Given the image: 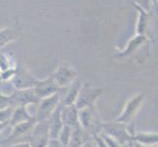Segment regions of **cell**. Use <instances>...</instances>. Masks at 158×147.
Returning <instances> with one entry per match:
<instances>
[{
	"instance_id": "1",
	"label": "cell",
	"mask_w": 158,
	"mask_h": 147,
	"mask_svg": "<svg viewBox=\"0 0 158 147\" xmlns=\"http://www.w3.org/2000/svg\"><path fill=\"white\" fill-rule=\"evenodd\" d=\"M102 88H96L90 84H83L81 86L79 95L75 105L79 110L88 108H94L95 102L102 94Z\"/></svg>"
},
{
	"instance_id": "2",
	"label": "cell",
	"mask_w": 158,
	"mask_h": 147,
	"mask_svg": "<svg viewBox=\"0 0 158 147\" xmlns=\"http://www.w3.org/2000/svg\"><path fill=\"white\" fill-rule=\"evenodd\" d=\"M143 98L144 96L143 93H137L129 98L126 104L123 107L121 114L116 119V121L129 126L139 114L141 106H143Z\"/></svg>"
},
{
	"instance_id": "3",
	"label": "cell",
	"mask_w": 158,
	"mask_h": 147,
	"mask_svg": "<svg viewBox=\"0 0 158 147\" xmlns=\"http://www.w3.org/2000/svg\"><path fill=\"white\" fill-rule=\"evenodd\" d=\"M60 106H61L60 92L49 97L43 98L37 105L35 119L36 120V122L47 121Z\"/></svg>"
},
{
	"instance_id": "4",
	"label": "cell",
	"mask_w": 158,
	"mask_h": 147,
	"mask_svg": "<svg viewBox=\"0 0 158 147\" xmlns=\"http://www.w3.org/2000/svg\"><path fill=\"white\" fill-rule=\"evenodd\" d=\"M101 132L105 133L112 137L115 138L119 143L123 145L131 141H134V133H132L129 130L127 125H124L122 123H119L115 120V122L105 123L102 125Z\"/></svg>"
},
{
	"instance_id": "5",
	"label": "cell",
	"mask_w": 158,
	"mask_h": 147,
	"mask_svg": "<svg viewBox=\"0 0 158 147\" xmlns=\"http://www.w3.org/2000/svg\"><path fill=\"white\" fill-rule=\"evenodd\" d=\"M28 141L31 147H48L51 141V137L47 121L36 122Z\"/></svg>"
},
{
	"instance_id": "6",
	"label": "cell",
	"mask_w": 158,
	"mask_h": 147,
	"mask_svg": "<svg viewBox=\"0 0 158 147\" xmlns=\"http://www.w3.org/2000/svg\"><path fill=\"white\" fill-rule=\"evenodd\" d=\"M78 73L71 65L63 63L55 70L51 77L56 81L60 88H65L77 80Z\"/></svg>"
},
{
	"instance_id": "7",
	"label": "cell",
	"mask_w": 158,
	"mask_h": 147,
	"mask_svg": "<svg viewBox=\"0 0 158 147\" xmlns=\"http://www.w3.org/2000/svg\"><path fill=\"white\" fill-rule=\"evenodd\" d=\"M16 90H25L35 88L39 80L34 78L25 66L21 65L17 68L13 79L10 80Z\"/></svg>"
},
{
	"instance_id": "8",
	"label": "cell",
	"mask_w": 158,
	"mask_h": 147,
	"mask_svg": "<svg viewBox=\"0 0 158 147\" xmlns=\"http://www.w3.org/2000/svg\"><path fill=\"white\" fill-rule=\"evenodd\" d=\"M35 124H36V120L34 119L29 122L12 127L9 137H7V139H5L4 142H11V144H13L16 143V140L17 139H20L24 137H28L29 138L31 133L32 132V129H34L35 126Z\"/></svg>"
},
{
	"instance_id": "9",
	"label": "cell",
	"mask_w": 158,
	"mask_h": 147,
	"mask_svg": "<svg viewBox=\"0 0 158 147\" xmlns=\"http://www.w3.org/2000/svg\"><path fill=\"white\" fill-rule=\"evenodd\" d=\"M34 90L36 93V95L40 97V99L41 100L43 98L49 97L51 95L58 93V92H60V90H61V88L58 86V84H56V81L54 80V79L50 77L48 79L37 81Z\"/></svg>"
},
{
	"instance_id": "10",
	"label": "cell",
	"mask_w": 158,
	"mask_h": 147,
	"mask_svg": "<svg viewBox=\"0 0 158 147\" xmlns=\"http://www.w3.org/2000/svg\"><path fill=\"white\" fill-rule=\"evenodd\" d=\"M61 118L64 126L72 129L80 128V110L76 105H61Z\"/></svg>"
},
{
	"instance_id": "11",
	"label": "cell",
	"mask_w": 158,
	"mask_h": 147,
	"mask_svg": "<svg viewBox=\"0 0 158 147\" xmlns=\"http://www.w3.org/2000/svg\"><path fill=\"white\" fill-rule=\"evenodd\" d=\"M81 84H81L80 81L77 80L76 81H74L71 85L67 86V88H62V89L66 90V92H65L64 94L60 93V96H61V105H64V106L75 105L76 101H77V98H78Z\"/></svg>"
},
{
	"instance_id": "12",
	"label": "cell",
	"mask_w": 158,
	"mask_h": 147,
	"mask_svg": "<svg viewBox=\"0 0 158 147\" xmlns=\"http://www.w3.org/2000/svg\"><path fill=\"white\" fill-rule=\"evenodd\" d=\"M47 123H48V128H49L51 139H57L60 132H61L64 127V123L61 118V106L47 120Z\"/></svg>"
},
{
	"instance_id": "13",
	"label": "cell",
	"mask_w": 158,
	"mask_h": 147,
	"mask_svg": "<svg viewBox=\"0 0 158 147\" xmlns=\"http://www.w3.org/2000/svg\"><path fill=\"white\" fill-rule=\"evenodd\" d=\"M34 119H35L34 116L31 115V112L29 111V109L26 106L16 107L14 109V112H13L12 118H11V121L9 123V126L12 128L14 126L29 122L31 120H34Z\"/></svg>"
},
{
	"instance_id": "14",
	"label": "cell",
	"mask_w": 158,
	"mask_h": 147,
	"mask_svg": "<svg viewBox=\"0 0 158 147\" xmlns=\"http://www.w3.org/2000/svg\"><path fill=\"white\" fill-rule=\"evenodd\" d=\"M94 108H88L80 110V125L85 130L91 129L95 127L96 116Z\"/></svg>"
},
{
	"instance_id": "15",
	"label": "cell",
	"mask_w": 158,
	"mask_h": 147,
	"mask_svg": "<svg viewBox=\"0 0 158 147\" xmlns=\"http://www.w3.org/2000/svg\"><path fill=\"white\" fill-rule=\"evenodd\" d=\"M134 141L143 144L148 147L158 146V133H135Z\"/></svg>"
},
{
	"instance_id": "16",
	"label": "cell",
	"mask_w": 158,
	"mask_h": 147,
	"mask_svg": "<svg viewBox=\"0 0 158 147\" xmlns=\"http://www.w3.org/2000/svg\"><path fill=\"white\" fill-rule=\"evenodd\" d=\"M145 39H146L145 35H138L137 36L134 37V39L129 42L128 46L125 48L121 53L119 54V56L120 57L127 56V55H129V54L132 53V52H134L135 49H138L141 44H143V43L145 41Z\"/></svg>"
},
{
	"instance_id": "17",
	"label": "cell",
	"mask_w": 158,
	"mask_h": 147,
	"mask_svg": "<svg viewBox=\"0 0 158 147\" xmlns=\"http://www.w3.org/2000/svg\"><path fill=\"white\" fill-rule=\"evenodd\" d=\"M73 133H74V129L70 128L68 126H64L58 135V138H57L58 141L64 147H68L71 142V139H72Z\"/></svg>"
},
{
	"instance_id": "18",
	"label": "cell",
	"mask_w": 158,
	"mask_h": 147,
	"mask_svg": "<svg viewBox=\"0 0 158 147\" xmlns=\"http://www.w3.org/2000/svg\"><path fill=\"white\" fill-rule=\"evenodd\" d=\"M139 19L138 23V35H144V32L146 30V26H148V15L144 12L143 9L139 8Z\"/></svg>"
},
{
	"instance_id": "19",
	"label": "cell",
	"mask_w": 158,
	"mask_h": 147,
	"mask_svg": "<svg viewBox=\"0 0 158 147\" xmlns=\"http://www.w3.org/2000/svg\"><path fill=\"white\" fill-rule=\"evenodd\" d=\"M15 39V35L12 31L2 30L1 31V47L5 46L7 43L11 42Z\"/></svg>"
},
{
	"instance_id": "20",
	"label": "cell",
	"mask_w": 158,
	"mask_h": 147,
	"mask_svg": "<svg viewBox=\"0 0 158 147\" xmlns=\"http://www.w3.org/2000/svg\"><path fill=\"white\" fill-rule=\"evenodd\" d=\"M8 147H31V146L29 143V141H21V142L10 144Z\"/></svg>"
},
{
	"instance_id": "21",
	"label": "cell",
	"mask_w": 158,
	"mask_h": 147,
	"mask_svg": "<svg viewBox=\"0 0 158 147\" xmlns=\"http://www.w3.org/2000/svg\"><path fill=\"white\" fill-rule=\"evenodd\" d=\"M120 147H135V146L134 141H131V142H128L126 144H123V145H121Z\"/></svg>"
},
{
	"instance_id": "22",
	"label": "cell",
	"mask_w": 158,
	"mask_h": 147,
	"mask_svg": "<svg viewBox=\"0 0 158 147\" xmlns=\"http://www.w3.org/2000/svg\"><path fill=\"white\" fill-rule=\"evenodd\" d=\"M81 147H94V143H92V141H88V142H85Z\"/></svg>"
},
{
	"instance_id": "23",
	"label": "cell",
	"mask_w": 158,
	"mask_h": 147,
	"mask_svg": "<svg viewBox=\"0 0 158 147\" xmlns=\"http://www.w3.org/2000/svg\"><path fill=\"white\" fill-rule=\"evenodd\" d=\"M134 143H135V147H148V146H145V145H143V144H140V143H139V142H135V141H134Z\"/></svg>"
}]
</instances>
